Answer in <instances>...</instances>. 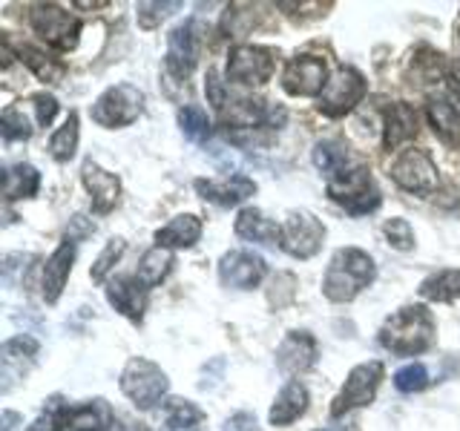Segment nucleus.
Listing matches in <instances>:
<instances>
[{
    "label": "nucleus",
    "instance_id": "obj_7",
    "mask_svg": "<svg viewBox=\"0 0 460 431\" xmlns=\"http://www.w3.org/2000/svg\"><path fill=\"white\" fill-rule=\"evenodd\" d=\"M325 242V227L308 210H294L288 213V219L282 224V244L279 248L294 256V259H311L320 253Z\"/></svg>",
    "mask_w": 460,
    "mask_h": 431
},
{
    "label": "nucleus",
    "instance_id": "obj_3",
    "mask_svg": "<svg viewBox=\"0 0 460 431\" xmlns=\"http://www.w3.org/2000/svg\"><path fill=\"white\" fill-rule=\"evenodd\" d=\"M328 196L351 216H366L380 207V190L366 167L342 170L340 176L328 179Z\"/></svg>",
    "mask_w": 460,
    "mask_h": 431
},
{
    "label": "nucleus",
    "instance_id": "obj_5",
    "mask_svg": "<svg viewBox=\"0 0 460 431\" xmlns=\"http://www.w3.org/2000/svg\"><path fill=\"white\" fill-rule=\"evenodd\" d=\"M141 112H144V92L138 90V86H133V84H115V86H110L107 92L98 95V101L90 110L93 121L101 124V127H107V129L133 124Z\"/></svg>",
    "mask_w": 460,
    "mask_h": 431
},
{
    "label": "nucleus",
    "instance_id": "obj_48",
    "mask_svg": "<svg viewBox=\"0 0 460 431\" xmlns=\"http://www.w3.org/2000/svg\"><path fill=\"white\" fill-rule=\"evenodd\" d=\"M78 9H104V6H110L107 0H95V4H86V0H78L75 4Z\"/></svg>",
    "mask_w": 460,
    "mask_h": 431
},
{
    "label": "nucleus",
    "instance_id": "obj_26",
    "mask_svg": "<svg viewBox=\"0 0 460 431\" xmlns=\"http://www.w3.org/2000/svg\"><path fill=\"white\" fill-rule=\"evenodd\" d=\"M201 236V219L199 216H190V213H184V216H176L167 227H162L155 233V244L158 248H193V244L199 242Z\"/></svg>",
    "mask_w": 460,
    "mask_h": 431
},
{
    "label": "nucleus",
    "instance_id": "obj_23",
    "mask_svg": "<svg viewBox=\"0 0 460 431\" xmlns=\"http://www.w3.org/2000/svg\"><path fill=\"white\" fill-rule=\"evenodd\" d=\"M429 124L435 129V136L446 144V147H460V112L452 101L446 98H429L426 104Z\"/></svg>",
    "mask_w": 460,
    "mask_h": 431
},
{
    "label": "nucleus",
    "instance_id": "obj_27",
    "mask_svg": "<svg viewBox=\"0 0 460 431\" xmlns=\"http://www.w3.org/2000/svg\"><path fill=\"white\" fill-rule=\"evenodd\" d=\"M115 420L107 400H90L84 406H72L69 431H107Z\"/></svg>",
    "mask_w": 460,
    "mask_h": 431
},
{
    "label": "nucleus",
    "instance_id": "obj_34",
    "mask_svg": "<svg viewBox=\"0 0 460 431\" xmlns=\"http://www.w3.org/2000/svg\"><path fill=\"white\" fill-rule=\"evenodd\" d=\"M164 420L170 431H193V426H199L205 420L201 409H196L190 400H170L167 409H164Z\"/></svg>",
    "mask_w": 460,
    "mask_h": 431
},
{
    "label": "nucleus",
    "instance_id": "obj_30",
    "mask_svg": "<svg viewBox=\"0 0 460 431\" xmlns=\"http://www.w3.org/2000/svg\"><path fill=\"white\" fill-rule=\"evenodd\" d=\"M172 270V253L167 248H150L141 256L138 262V279L144 282V287H155L167 279V273Z\"/></svg>",
    "mask_w": 460,
    "mask_h": 431
},
{
    "label": "nucleus",
    "instance_id": "obj_4",
    "mask_svg": "<svg viewBox=\"0 0 460 431\" xmlns=\"http://www.w3.org/2000/svg\"><path fill=\"white\" fill-rule=\"evenodd\" d=\"M167 374L144 356H133L121 371V391L136 402V409L147 411L167 394Z\"/></svg>",
    "mask_w": 460,
    "mask_h": 431
},
{
    "label": "nucleus",
    "instance_id": "obj_18",
    "mask_svg": "<svg viewBox=\"0 0 460 431\" xmlns=\"http://www.w3.org/2000/svg\"><path fill=\"white\" fill-rule=\"evenodd\" d=\"M81 181L86 187V193L93 198V210L95 213H110L119 205L121 196V181L119 176H112L104 167H98L95 162H84L81 167Z\"/></svg>",
    "mask_w": 460,
    "mask_h": 431
},
{
    "label": "nucleus",
    "instance_id": "obj_46",
    "mask_svg": "<svg viewBox=\"0 0 460 431\" xmlns=\"http://www.w3.org/2000/svg\"><path fill=\"white\" fill-rule=\"evenodd\" d=\"M253 426H256V417L248 414V411H239V414H234L227 420L225 431H253Z\"/></svg>",
    "mask_w": 460,
    "mask_h": 431
},
{
    "label": "nucleus",
    "instance_id": "obj_43",
    "mask_svg": "<svg viewBox=\"0 0 460 431\" xmlns=\"http://www.w3.org/2000/svg\"><path fill=\"white\" fill-rule=\"evenodd\" d=\"M29 104L35 107V119L40 127H49L55 121V115H58V101L47 92H40V95H32L29 98Z\"/></svg>",
    "mask_w": 460,
    "mask_h": 431
},
{
    "label": "nucleus",
    "instance_id": "obj_13",
    "mask_svg": "<svg viewBox=\"0 0 460 431\" xmlns=\"http://www.w3.org/2000/svg\"><path fill=\"white\" fill-rule=\"evenodd\" d=\"M268 265L265 259L253 251H230L219 262V279L225 287H236V291H251L265 279Z\"/></svg>",
    "mask_w": 460,
    "mask_h": 431
},
{
    "label": "nucleus",
    "instance_id": "obj_20",
    "mask_svg": "<svg viewBox=\"0 0 460 431\" xmlns=\"http://www.w3.org/2000/svg\"><path fill=\"white\" fill-rule=\"evenodd\" d=\"M72 262H75V242L66 239L61 248H58L49 259L47 265H43V299L49 302V305H55L58 299H61L64 294V285L69 279V270H72Z\"/></svg>",
    "mask_w": 460,
    "mask_h": 431
},
{
    "label": "nucleus",
    "instance_id": "obj_45",
    "mask_svg": "<svg viewBox=\"0 0 460 431\" xmlns=\"http://www.w3.org/2000/svg\"><path fill=\"white\" fill-rule=\"evenodd\" d=\"M95 230V224H90V219H84V216H72V222H69V239L75 242V239H84V236H90Z\"/></svg>",
    "mask_w": 460,
    "mask_h": 431
},
{
    "label": "nucleus",
    "instance_id": "obj_8",
    "mask_svg": "<svg viewBox=\"0 0 460 431\" xmlns=\"http://www.w3.org/2000/svg\"><path fill=\"white\" fill-rule=\"evenodd\" d=\"M383 374H385V368H383V363H377V359L354 365L349 380H345V385H342V391L334 400V406H331V414L342 417L351 409L368 406V402L374 400V394H377L380 383H383Z\"/></svg>",
    "mask_w": 460,
    "mask_h": 431
},
{
    "label": "nucleus",
    "instance_id": "obj_40",
    "mask_svg": "<svg viewBox=\"0 0 460 431\" xmlns=\"http://www.w3.org/2000/svg\"><path fill=\"white\" fill-rule=\"evenodd\" d=\"M394 385H397V391H402V394H417V391H423V388L429 385V371H426V365L414 363V365L400 368V371L394 374Z\"/></svg>",
    "mask_w": 460,
    "mask_h": 431
},
{
    "label": "nucleus",
    "instance_id": "obj_11",
    "mask_svg": "<svg viewBox=\"0 0 460 431\" xmlns=\"http://www.w3.org/2000/svg\"><path fill=\"white\" fill-rule=\"evenodd\" d=\"M273 75V52L253 43H239L227 55V81L242 86H259Z\"/></svg>",
    "mask_w": 460,
    "mask_h": 431
},
{
    "label": "nucleus",
    "instance_id": "obj_17",
    "mask_svg": "<svg viewBox=\"0 0 460 431\" xmlns=\"http://www.w3.org/2000/svg\"><path fill=\"white\" fill-rule=\"evenodd\" d=\"M107 299L115 311H121L127 320L141 322L147 311V287L138 277H115L107 285Z\"/></svg>",
    "mask_w": 460,
    "mask_h": 431
},
{
    "label": "nucleus",
    "instance_id": "obj_42",
    "mask_svg": "<svg viewBox=\"0 0 460 431\" xmlns=\"http://www.w3.org/2000/svg\"><path fill=\"white\" fill-rule=\"evenodd\" d=\"M383 233H385L388 244H392L394 251L406 253V251L414 248V230H411V224L406 219H388L383 224Z\"/></svg>",
    "mask_w": 460,
    "mask_h": 431
},
{
    "label": "nucleus",
    "instance_id": "obj_28",
    "mask_svg": "<svg viewBox=\"0 0 460 431\" xmlns=\"http://www.w3.org/2000/svg\"><path fill=\"white\" fill-rule=\"evenodd\" d=\"M14 52H18V61L32 69V75L40 78L43 84H58V81L64 78L66 66L58 61V57L40 52L35 47H29V43H18V47H14Z\"/></svg>",
    "mask_w": 460,
    "mask_h": 431
},
{
    "label": "nucleus",
    "instance_id": "obj_16",
    "mask_svg": "<svg viewBox=\"0 0 460 431\" xmlns=\"http://www.w3.org/2000/svg\"><path fill=\"white\" fill-rule=\"evenodd\" d=\"M196 193L219 207H236L256 193V181L239 172L225 179H196Z\"/></svg>",
    "mask_w": 460,
    "mask_h": 431
},
{
    "label": "nucleus",
    "instance_id": "obj_14",
    "mask_svg": "<svg viewBox=\"0 0 460 431\" xmlns=\"http://www.w3.org/2000/svg\"><path fill=\"white\" fill-rule=\"evenodd\" d=\"M199 61V35L196 23L187 21L167 35V72L176 81H187Z\"/></svg>",
    "mask_w": 460,
    "mask_h": 431
},
{
    "label": "nucleus",
    "instance_id": "obj_6",
    "mask_svg": "<svg viewBox=\"0 0 460 431\" xmlns=\"http://www.w3.org/2000/svg\"><path fill=\"white\" fill-rule=\"evenodd\" d=\"M29 23H32L35 32L49 43V47L69 52L78 47V35H81V21L72 18V14L55 4H40L29 14Z\"/></svg>",
    "mask_w": 460,
    "mask_h": 431
},
{
    "label": "nucleus",
    "instance_id": "obj_21",
    "mask_svg": "<svg viewBox=\"0 0 460 431\" xmlns=\"http://www.w3.org/2000/svg\"><path fill=\"white\" fill-rule=\"evenodd\" d=\"M417 136V110L406 101H394L385 107L383 115V147L397 150L402 141Z\"/></svg>",
    "mask_w": 460,
    "mask_h": 431
},
{
    "label": "nucleus",
    "instance_id": "obj_12",
    "mask_svg": "<svg viewBox=\"0 0 460 431\" xmlns=\"http://www.w3.org/2000/svg\"><path fill=\"white\" fill-rule=\"evenodd\" d=\"M282 86L285 92L291 95H323V90L328 86V64L320 55H296L288 61L285 72H282Z\"/></svg>",
    "mask_w": 460,
    "mask_h": 431
},
{
    "label": "nucleus",
    "instance_id": "obj_38",
    "mask_svg": "<svg viewBox=\"0 0 460 431\" xmlns=\"http://www.w3.org/2000/svg\"><path fill=\"white\" fill-rule=\"evenodd\" d=\"M181 4H158V0H144V4L136 6V14H138V26L141 29H155L162 26V21H167L172 12H179Z\"/></svg>",
    "mask_w": 460,
    "mask_h": 431
},
{
    "label": "nucleus",
    "instance_id": "obj_35",
    "mask_svg": "<svg viewBox=\"0 0 460 431\" xmlns=\"http://www.w3.org/2000/svg\"><path fill=\"white\" fill-rule=\"evenodd\" d=\"M446 69H449V64L443 61V55L429 47H423L411 61V72H414V78H420V84H435L438 78L446 75Z\"/></svg>",
    "mask_w": 460,
    "mask_h": 431
},
{
    "label": "nucleus",
    "instance_id": "obj_10",
    "mask_svg": "<svg viewBox=\"0 0 460 431\" xmlns=\"http://www.w3.org/2000/svg\"><path fill=\"white\" fill-rule=\"evenodd\" d=\"M392 179L397 187H402V190H409V193H435L438 190V167L435 162L429 158L426 150H406V153H400L394 158V164H392Z\"/></svg>",
    "mask_w": 460,
    "mask_h": 431
},
{
    "label": "nucleus",
    "instance_id": "obj_44",
    "mask_svg": "<svg viewBox=\"0 0 460 431\" xmlns=\"http://www.w3.org/2000/svg\"><path fill=\"white\" fill-rule=\"evenodd\" d=\"M205 92H208V101L213 107H219V110H225L227 104H225V86H222V81H219V75L210 69L208 72V81H205Z\"/></svg>",
    "mask_w": 460,
    "mask_h": 431
},
{
    "label": "nucleus",
    "instance_id": "obj_32",
    "mask_svg": "<svg viewBox=\"0 0 460 431\" xmlns=\"http://www.w3.org/2000/svg\"><path fill=\"white\" fill-rule=\"evenodd\" d=\"M420 296L431 302H455L460 299V270H440L420 285Z\"/></svg>",
    "mask_w": 460,
    "mask_h": 431
},
{
    "label": "nucleus",
    "instance_id": "obj_22",
    "mask_svg": "<svg viewBox=\"0 0 460 431\" xmlns=\"http://www.w3.org/2000/svg\"><path fill=\"white\" fill-rule=\"evenodd\" d=\"M236 236L239 239H248V242H256V244H282V224H277L273 219H268V216L262 210L256 207H244L239 216H236Z\"/></svg>",
    "mask_w": 460,
    "mask_h": 431
},
{
    "label": "nucleus",
    "instance_id": "obj_29",
    "mask_svg": "<svg viewBox=\"0 0 460 431\" xmlns=\"http://www.w3.org/2000/svg\"><path fill=\"white\" fill-rule=\"evenodd\" d=\"M40 187V172L32 164H12L4 170V196L6 201L32 198Z\"/></svg>",
    "mask_w": 460,
    "mask_h": 431
},
{
    "label": "nucleus",
    "instance_id": "obj_47",
    "mask_svg": "<svg viewBox=\"0 0 460 431\" xmlns=\"http://www.w3.org/2000/svg\"><path fill=\"white\" fill-rule=\"evenodd\" d=\"M446 81H449L452 95L460 98V57H455V61L449 64V69H446Z\"/></svg>",
    "mask_w": 460,
    "mask_h": 431
},
{
    "label": "nucleus",
    "instance_id": "obj_19",
    "mask_svg": "<svg viewBox=\"0 0 460 431\" xmlns=\"http://www.w3.org/2000/svg\"><path fill=\"white\" fill-rule=\"evenodd\" d=\"M38 342L32 337H12L0 348V371H4V391H9L14 380H21L29 371V365L35 363Z\"/></svg>",
    "mask_w": 460,
    "mask_h": 431
},
{
    "label": "nucleus",
    "instance_id": "obj_51",
    "mask_svg": "<svg viewBox=\"0 0 460 431\" xmlns=\"http://www.w3.org/2000/svg\"><path fill=\"white\" fill-rule=\"evenodd\" d=\"M167 431H170V428H167Z\"/></svg>",
    "mask_w": 460,
    "mask_h": 431
},
{
    "label": "nucleus",
    "instance_id": "obj_39",
    "mask_svg": "<svg viewBox=\"0 0 460 431\" xmlns=\"http://www.w3.org/2000/svg\"><path fill=\"white\" fill-rule=\"evenodd\" d=\"M0 133H4L6 141H26L29 136H32V127H29L23 110L6 107L4 115H0Z\"/></svg>",
    "mask_w": 460,
    "mask_h": 431
},
{
    "label": "nucleus",
    "instance_id": "obj_15",
    "mask_svg": "<svg viewBox=\"0 0 460 431\" xmlns=\"http://www.w3.org/2000/svg\"><path fill=\"white\" fill-rule=\"evenodd\" d=\"M320 348H316V339L308 330H291L277 348V365L282 374L294 377V374H305L314 368Z\"/></svg>",
    "mask_w": 460,
    "mask_h": 431
},
{
    "label": "nucleus",
    "instance_id": "obj_9",
    "mask_svg": "<svg viewBox=\"0 0 460 431\" xmlns=\"http://www.w3.org/2000/svg\"><path fill=\"white\" fill-rule=\"evenodd\" d=\"M366 90V78L354 66H340L320 95V112L328 115V119H340V115L354 110L363 101Z\"/></svg>",
    "mask_w": 460,
    "mask_h": 431
},
{
    "label": "nucleus",
    "instance_id": "obj_49",
    "mask_svg": "<svg viewBox=\"0 0 460 431\" xmlns=\"http://www.w3.org/2000/svg\"><path fill=\"white\" fill-rule=\"evenodd\" d=\"M127 431H147L144 426H127Z\"/></svg>",
    "mask_w": 460,
    "mask_h": 431
},
{
    "label": "nucleus",
    "instance_id": "obj_31",
    "mask_svg": "<svg viewBox=\"0 0 460 431\" xmlns=\"http://www.w3.org/2000/svg\"><path fill=\"white\" fill-rule=\"evenodd\" d=\"M314 164H316V170H323V172H328L331 179H334V176H340L345 167H349V150H345V144H340L334 138L316 141Z\"/></svg>",
    "mask_w": 460,
    "mask_h": 431
},
{
    "label": "nucleus",
    "instance_id": "obj_50",
    "mask_svg": "<svg viewBox=\"0 0 460 431\" xmlns=\"http://www.w3.org/2000/svg\"><path fill=\"white\" fill-rule=\"evenodd\" d=\"M457 43H460V18H457Z\"/></svg>",
    "mask_w": 460,
    "mask_h": 431
},
{
    "label": "nucleus",
    "instance_id": "obj_24",
    "mask_svg": "<svg viewBox=\"0 0 460 431\" xmlns=\"http://www.w3.org/2000/svg\"><path fill=\"white\" fill-rule=\"evenodd\" d=\"M268 119H270V104H265V101H259V98H239L222 110V124L227 129L268 127Z\"/></svg>",
    "mask_w": 460,
    "mask_h": 431
},
{
    "label": "nucleus",
    "instance_id": "obj_36",
    "mask_svg": "<svg viewBox=\"0 0 460 431\" xmlns=\"http://www.w3.org/2000/svg\"><path fill=\"white\" fill-rule=\"evenodd\" d=\"M179 127L181 133L190 138V141H205L210 136V119L208 112L196 107V104H187L179 110Z\"/></svg>",
    "mask_w": 460,
    "mask_h": 431
},
{
    "label": "nucleus",
    "instance_id": "obj_2",
    "mask_svg": "<svg viewBox=\"0 0 460 431\" xmlns=\"http://www.w3.org/2000/svg\"><path fill=\"white\" fill-rule=\"evenodd\" d=\"M377 277L374 259L359 248H342L334 253L323 277V294L331 302H351Z\"/></svg>",
    "mask_w": 460,
    "mask_h": 431
},
{
    "label": "nucleus",
    "instance_id": "obj_1",
    "mask_svg": "<svg viewBox=\"0 0 460 431\" xmlns=\"http://www.w3.org/2000/svg\"><path fill=\"white\" fill-rule=\"evenodd\" d=\"M435 342V316L423 305H409L392 313L380 328V345L397 356H414Z\"/></svg>",
    "mask_w": 460,
    "mask_h": 431
},
{
    "label": "nucleus",
    "instance_id": "obj_37",
    "mask_svg": "<svg viewBox=\"0 0 460 431\" xmlns=\"http://www.w3.org/2000/svg\"><path fill=\"white\" fill-rule=\"evenodd\" d=\"M69 411H72V406H66L61 397H52L47 411L29 426V431H64V428H69Z\"/></svg>",
    "mask_w": 460,
    "mask_h": 431
},
{
    "label": "nucleus",
    "instance_id": "obj_25",
    "mask_svg": "<svg viewBox=\"0 0 460 431\" xmlns=\"http://www.w3.org/2000/svg\"><path fill=\"white\" fill-rule=\"evenodd\" d=\"M305 409H308V388L302 383H288L277 394V400H273L268 420L270 426H288L299 420V417L305 414Z\"/></svg>",
    "mask_w": 460,
    "mask_h": 431
},
{
    "label": "nucleus",
    "instance_id": "obj_41",
    "mask_svg": "<svg viewBox=\"0 0 460 431\" xmlns=\"http://www.w3.org/2000/svg\"><path fill=\"white\" fill-rule=\"evenodd\" d=\"M124 239H110V244L104 251H101V256L95 259V265H93V270H90V277H93V282H104L107 279V273L115 268V262L124 256Z\"/></svg>",
    "mask_w": 460,
    "mask_h": 431
},
{
    "label": "nucleus",
    "instance_id": "obj_33",
    "mask_svg": "<svg viewBox=\"0 0 460 431\" xmlns=\"http://www.w3.org/2000/svg\"><path fill=\"white\" fill-rule=\"evenodd\" d=\"M78 150V115L69 112V119L64 121V127H58L52 138H49V155L55 162H69Z\"/></svg>",
    "mask_w": 460,
    "mask_h": 431
}]
</instances>
